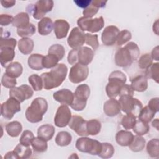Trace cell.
I'll return each mask as SVG.
<instances>
[{
    "label": "cell",
    "mask_w": 159,
    "mask_h": 159,
    "mask_svg": "<svg viewBox=\"0 0 159 159\" xmlns=\"http://www.w3.org/2000/svg\"><path fill=\"white\" fill-rule=\"evenodd\" d=\"M74 99L71 107L76 111H81L86 107V102L90 95L89 86L86 84H80L75 89Z\"/></svg>",
    "instance_id": "obj_5"
},
{
    "label": "cell",
    "mask_w": 159,
    "mask_h": 159,
    "mask_svg": "<svg viewBox=\"0 0 159 159\" xmlns=\"http://www.w3.org/2000/svg\"><path fill=\"white\" fill-rule=\"evenodd\" d=\"M67 72V66L63 63H58L50 71L43 73L40 76L45 89L49 90L60 86L65 80Z\"/></svg>",
    "instance_id": "obj_1"
},
{
    "label": "cell",
    "mask_w": 159,
    "mask_h": 159,
    "mask_svg": "<svg viewBox=\"0 0 159 159\" xmlns=\"http://www.w3.org/2000/svg\"><path fill=\"white\" fill-rule=\"evenodd\" d=\"M119 29L115 25H109L104 28L101 34V40L106 46L113 45L117 40Z\"/></svg>",
    "instance_id": "obj_16"
},
{
    "label": "cell",
    "mask_w": 159,
    "mask_h": 159,
    "mask_svg": "<svg viewBox=\"0 0 159 159\" xmlns=\"http://www.w3.org/2000/svg\"><path fill=\"white\" fill-rule=\"evenodd\" d=\"M4 158H18L17 156L16 155L15 152L13 151H10L9 152H7L5 156H4Z\"/></svg>",
    "instance_id": "obj_61"
},
{
    "label": "cell",
    "mask_w": 159,
    "mask_h": 159,
    "mask_svg": "<svg viewBox=\"0 0 159 159\" xmlns=\"http://www.w3.org/2000/svg\"><path fill=\"white\" fill-rule=\"evenodd\" d=\"M77 24L82 31L95 33L99 32L104 27V20L102 16L94 19L82 17L78 19Z\"/></svg>",
    "instance_id": "obj_7"
},
{
    "label": "cell",
    "mask_w": 159,
    "mask_h": 159,
    "mask_svg": "<svg viewBox=\"0 0 159 159\" xmlns=\"http://www.w3.org/2000/svg\"><path fill=\"white\" fill-rule=\"evenodd\" d=\"M107 1H102V0H93L92 1V3L95 5L98 8L104 7L106 6Z\"/></svg>",
    "instance_id": "obj_60"
},
{
    "label": "cell",
    "mask_w": 159,
    "mask_h": 159,
    "mask_svg": "<svg viewBox=\"0 0 159 159\" xmlns=\"http://www.w3.org/2000/svg\"><path fill=\"white\" fill-rule=\"evenodd\" d=\"M34 47V41L28 37L22 38L18 42V48L24 55L30 54L32 52Z\"/></svg>",
    "instance_id": "obj_28"
},
{
    "label": "cell",
    "mask_w": 159,
    "mask_h": 159,
    "mask_svg": "<svg viewBox=\"0 0 159 159\" xmlns=\"http://www.w3.org/2000/svg\"><path fill=\"white\" fill-rule=\"evenodd\" d=\"M86 122L87 120H85L81 116L74 115L71 116L68 125L71 130L77 134V135L83 137L88 136Z\"/></svg>",
    "instance_id": "obj_15"
},
{
    "label": "cell",
    "mask_w": 159,
    "mask_h": 159,
    "mask_svg": "<svg viewBox=\"0 0 159 159\" xmlns=\"http://www.w3.org/2000/svg\"><path fill=\"white\" fill-rule=\"evenodd\" d=\"M20 102L14 98L10 97L1 106V114L6 119H11L14 114L20 111Z\"/></svg>",
    "instance_id": "obj_9"
},
{
    "label": "cell",
    "mask_w": 159,
    "mask_h": 159,
    "mask_svg": "<svg viewBox=\"0 0 159 159\" xmlns=\"http://www.w3.org/2000/svg\"><path fill=\"white\" fill-rule=\"evenodd\" d=\"M34 137V134L30 130H26L22 132L19 139V142L24 146L29 147Z\"/></svg>",
    "instance_id": "obj_48"
},
{
    "label": "cell",
    "mask_w": 159,
    "mask_h": 159,
    "mask_svg": "<svg viewBox=\"0 0 159 159\" xmlns=\"http://www.w3.org/2000/svg\"><path fill=\"white\" fill-rule=\"evenodd\" d=\"M101 143H102V148L98 156L104 159L111 158L114 153V148L113 145L107 142H104Z\"/></svg>",
    "instance_id": "obj_40"
},
{
    "label": "cell",
    "mask_w": 159,
    "mask_h": 159,
    "mask_svg": "<svg viewBox=\"0 0 159 159\" xmlns=\"http://www.w3.org/2000/svg\"><path fill=\"white\" fill-rule=\"evenodd\" d=\"M139 55L140 49L138 45L133 42H130L116 51L115 63L120 67H127L138 59Z\"/></svg>",
    "instance_id": "obj_2"
},
{
    "label": "cell",
    "mask_w": 159,
    "mask_h": 159,
    "mask_svg": "<svg viewBox=\"0 0 159 159\" xmlns=\"http://www.w3.org/2000/svg\"><path fill=\"white\" fill-rule=\"evenodd\" d=\"M53 28V23L48 17H44L38 22V32L42 35H48L52 32Z\"/></svg>",
    "instance_id": "obj_23"
},
{
    "label": "cell",
    "mask_w": 159,
    "mask_h": 159,
    "mask_svg": "<svg viewBox=\"0 0 159 159\" xmlns=\"http://www.w3.org/2000/svg\"><path fill=\"white\" fill-rule=\"evenodd\" d=\"M155 114L156 113L148 106H146L144 107H142L140 110L138 115V117L140 120L148 124L153 119Z\"/></svg>",
    "instance_id": "obj_36"
},
{
    "label": "cell",
    "mask_w": 159,
    "mask_h": 159,
    "mask_svg": "<svg viewBox=\"0 0 159 159\" xmlns=\"http://www.w3.org/2000/svg\"><path fill=\"white\" fill-rule=\"evenodd\" d=\"M65 50L63 45L60 44L52 45L48 49V54H52L55 55L58 58L59 60H61L65 56Z\"/></svg>",
    "instance_id": "obj_42"
},
{
    "label": "cell",
    "mask_w": 159,
    "mask_h": 159,
    "mask_svg": "<svg viewBox=\"0 0 159 159\" xmlns=\"http://www.w3.org/2000/svg\"><path fill=\"white\" fill-rule=\"evenodd\" d=\"M1 84L2 85L6 88H13L17 84V81L16 78H12L4 73L2 76L1 79Z\"/></svg>",
    "instance_id": "obj_50"
},
{
    "label": "cell",
    "mask_w": 159,
    "mask_h": 159,
    "mask_svg": "<svg viewBox=\"0 0 159 159\" xmlns=\"http://www.w3.org/2000/svg\"><path fill=\"white\" fill-rule=\"evenodd\" d=\"M14 49L12 47H0V63L2 66H6L7 63L14 60L15 57Z\"/></svg>",
    "instance_id": "obj_21"
},
{
    "label": "cell",
    "mask_w": 159,
    "mask_h": 159,
    "mask_svg": "<svg viewBox=\"0 0 159 159\" xmlns=\"http://www.w3.org/2000/svg\"><path fill=\"white\" fill-rule=\"evenodd\" d=\"M148 106L155 113L159 111V98L158 97L151 99L148 103Z\"/></svg>",
    "instance_id": "obj_56"
},
{
    "label": "cell",
    "mask_w": 159,
    "mask_h": 159,
    "mask_svg": "<svg viewBox=\"0 0 159 159\" xmlns=\"http://www.w3.org/2000/svg\"><path fill=\"white\" fill-rule=\"evenodd\" d=\"M158 139H152L147 144V152L148 155L152 158L159 157Z\"/></svg>",
    "instance_id": "obj_34"
},
{
    "label": "cell",
    "mask_w": 159,
    "mask_h": 159,
    "mask_svg": "<svg viewBox=\"0 0 159 159\" xmlns=\"http://www.w3.org/2000/svg\"><path fill=\"white\" fill-rule=\"evenodd\" d=\"M53 98L62 105L71 106L74 99V94L68 89H62L54 93Z\"/></svg>",
    "instance_id": "obj_17"
},
{
    "label": "cell",
    "mask_w": 159,
    "mask_h": 159,
    "mask_svg": "<svg viewBox=\"0 0 159 159\" xmlns=\"http://www.w3.org/2000/svg\"><path fill=\"white\" fill-rule=\"evenodd\" d=\"M152 125L153 127L156 128V129H157V130H159V128H158V125H159L158 119H154V120L152 121Z\"/></svg>",
    "instance_id": "obj_62"
},
{
    "label": "cell",
    "mask_w": 159,
    "mask_h": 159,
    "mask_svg": "<svg viewBox=\"0 0 159 159\" xmlns=\"http://www.w3.org/2000/svg\"><path fill=\"white\" fill-rule=\"evenodd\" d=\"M108 83L106 86V92L110 98H116L119 94L121 87L125 83L127 77L121 71H112L108 78Z\"/></svg>",
    "instance_id": "obj_4"
},
{
    "label": "cell",
    "mask_w": 159,
    "mask_h": 159,
    "mask_svg": "<svg viewBox=\"0 0 159 159\" xmlns=\"http://www.w3.org/2000/svg\"><path fill=\"white\" fill-rule=\"evenodd\" d=\"M153 63V59L149 53H145L142 55L139 61L138 65L140 68L142 70L147 69Z\"/></svg>",
    "instance_id": "obj_46"
},
{
    "label": "cell",
    "mask_w": 159,
    "mask_h": 159,
    "mask_svg": "<svg viewBox=\"0 0 159 159\" xmlns=\"http://www.w3.org/2000/svg\"><path fill=\"white\" fill-rule=\"evenodd\" d=\"M1 5L5 8H9L14 6L16 4V1L14 0H2L1 1Z\"/></svg>",
    "instance_id": "obj_58"
},
{
    "label": "cell",
    "mask_w": 159,
    "mask_h": 159,
    "mask_svg": "<svg viewBox=\"0 0 159 159\" xmlns=\"http://www.w3.org/2000/svg\"><path fill=\"white\" fill-rule=\"evenodd\" d=\"M29 83L33 88L34 90L37 91L42 90L43 87V81L41 76H39L37 74H33L30 75L28 78Z\"/></svg>",
    "instance_id": "obj_43"
},
{
    "label": "cell",
    "mask_w": 159,
    "mask_h": 159,
    "mask_svg": "<svg viewBox=\"0 0 159 159\" xmlns=\"http://www.w3.org/2000/svg\"><path fill=\"white\" fill-rule=\"evenodd\" d=\"M30 24L29 16L27 12H21L18 13L14 17L12 25L17 29H21L26 27Z\"/></svg>",
    "instance_id": "obj_29"
},
{
    "label": "cell",
    "mask_w": 159,
    "mask_h": 159,
    "mask_svg": "<svg viewBox=\"0 0 159 159\" xmlns=\"http://www.w3.org/2000/svg\"><path fill=\"white\" fill-rule=\"evenodd\" d=\"M85 43L91 46L93 50H96L99 47L98 36L96 34H91L89 33L85 34Z\"/></svg>",
    "instance_id": "obj_49"
},
{
    "label": "cell",
    "mask_w": 159,
    "mask_h": 159,
    "mask_svg": "<svg viewBox=\"0 0 159 159\" xmlns=\"http://www.w3.org/2000/svg\"><path fill=\"white\" fill-rule=\"evenodd\" d=\"M151 57L152 59H154L157 61L159 60V52H158V46L155 47L152 51Z\"/></svg>",
    "instance_id": "obj_59"
},
{
    "label": "cell",
    "mask_w": 159,
    "mask_h": 159,
    "mask_svg": "<svg viewBox=\"0 0 159 159\" xmlns=\"http://www.w3.org/2000/svg\"><path fill=\"white\" fill-rule=\"evenodd\" d=\"M131 86L134 91L143 92L148 88L147 78L145 75L137 76L131 80Z\"/></svg>",
    "instance_id": "obj_24"
},
{
    "label": "cell",
    "mask_w": 159,
    "mask_h": 159,
    "mask_svg": "<svg viewBox=\"0 0 159 159\" xmlns=\"http://www.w3.org/2000/svg\"><path fill=\"white\" fill-rule=\"evenodd\" d=\"M132 129L137 135H143L148 132L150 127L147 123H145L139 119L136 120V122Z\"/></svg>",
    "instance_id": "obj_41"
},
{
    "label": "cell",
    "mask_w": 159,
    "mask_h": 159,
    "mask_svg": "<svg viewBox=\"0 0 159 159\" xmlns=\"http://www.w3.org/2000/svg\"><path fill=\"white\" fill-rule=\"evenodd\" d=\"M14 17L11 15L9 14H1L0 16V24L1 26L8 25L11 23H12Z\"/></svg>",
    "instance_id": "obj_55"
},
{
    "label": "cell",
    "mask_w": 159,
    "mask_h": 159,
    "mask_svg": "<svg viewBox=\"0 0 159 159\" xmlns=\"http://www.w3.org/2000/svg\"><path fill=\"white\" fill-rule=\"evenodd\" d=\"M33 94V90L27 84H22L20 86L14 87L9 91V97L16 99L20 103L32 98Z\"/></svg>",
    "instance_id": "obj_13"
},
{
    "label": "cell",
    "mask_w": 159,
    "mask_h": 159,
    "mask_svg": "<svg viewBox=\"0 0 159 159\" xmlns=\"http://www.w3.org/2000/svg\"><path fill=\"white\" fill-rule=\"evenodd\" d=\"M159 75V63H154L151 65L145 71V76L147 78L153 79L156 83H158Z\"/></svg>",
    "instance_id": "obj_38"
},
{
    "label": "cell",
    "mask_w": 159,
    "mask_h": 159,
    "mask_svg": "<svg viewBox=\"0 0 159 159\" xmlns=\"http://www.w3.org/2000/svg\"><path fill=\"white\" fill-rule=\"evenodd\" d=\"M92 1L91 0H75L74 2L80 7L81 8H86L87 7H88L91 3Z\"/></svg>",
    "instance_id": "obj_57"
},
{
    "label": "cell",
    "mask_w": 159,
    "mask_h": 159,
    "mask_svg": "<svg viewBox=\"0 0 159 159\" xmlns=\"http://www.w3.org/2000/svg\"><path fill=\"white\" fill-rule=\"evenodd\" d=\"M77 50L78 48H73L68 53L67 60L68 62L71 65L77 63Z\"/></svg>",
    "instance_id": "obj_54"
},
{
    "label": "cell",
    "mask_w": 159,
    "mask_h": 159,
    "mask_svg": "<svg viewBox=\"0 0 159 159\" xmlns=\"http://www.w3.org/2000/svg\"><path fill=\"white\" fill-rule=\"evenodd\" d=\"M101 129V124L97 119H91L86 122V130L88 135L98 134Z\"/></svg>",
    "instance_id": "obj_35"
},
{
    "label": "cell",
    "mask_w": 159,
    "mask_h": 159,
    "mask_svg": "<svg viewBox=\"0 0 159 159\" xmlns=\"http://www.w3.org/2000/svg\"><path fill=\"white\" fill-rule=\"evenodd\" d=\"M55 127L50 124H44L40 126L37 130V136L45 140H50L55 134Z\"/></svg>",
    "instance_id": "obj_25"
},
{
    "label": "cell",
    "mask_w": 159,
    "mask_h": 159,
    "mask_svg": "<svg viewBox=\"0 0 159 159\" xmlns=\"http://www.w3.org/2000/svg\"><path fill=\"white\" fill-rule=\"evenodd\" d=\"M145 143L146 141L145 139L142 137V135H136L134 136V139L129 147L132 151L134 152H139L142 151L144 148L145 146Z\"/></svg>",
    "instance_id": "obj_32"
},
{
    "label": "cell",
    "mask_w": 159,
    "mask_h": 159,
    "mask_svg": "<svg viewBox=\"0 0 159 159\" xmlns=\"http://www.w3.org/2000/svg\"><path fill=\"white\" fill-rule=\"evenodd\" d=\"M17 41L14 38H3L1 37L0 47H16Z\"/></svg>",
    "instance_id": "obj_52"
},
{
    "label": "cell",
    "mask_w": 159,
    "mask_h": 159,
    "mask_svg": "<svg viewBox=\"0 0 159 159\" xmlns=\"http://www.w3.org/2000/svg\"><path fill=\"white\" fill-rule=\"evenodd\" d=\"M134 93V91L131 86V85L124 84L120 88L119 96H133Z\"/></svg>",
    "instance_id": "obj_53"
},
{
    "label": "cell",
    "mask_w": 159,
    "mask_h": 159,
    "mask_svg": "<svg viewBox=\"0 0 159 159\" xmlns=\"http://www.w3.org/2000/svg\"><path fill=\"white\" fill-rule=\"evenodd\" d=\"M136 118L137 116L132 113L126 114V115L122 117L121 120V124L122 127L126 130L132 129L136 122Z\"/></svg>",
    "instance_id": "obj_39"
},
{
    "label": "cell",
    "mask_w": 159,
    "mask_h": 159,
    "mask_svg": "<svg viewBox=\"0 0 159 159\" xmlns=\"http://www.w3.org/2000/svg\"><path fill=\"white\" fill-rule=\"evenodd\" d=\"M118 101L120 106V109L126 114L132 113L137 116L142 109V102L137 98L130 96H120Z\"/></svg>",
    "instance_id": "obj_8"
},
{
    "label": "cell",
    "mask_w": 159,
    "mask_h": 159,
    "mask_svg": "<svg viewBox=\"0 0 159 159\" xmlns=\"http://www.w3.org/2000/svg\"><path fill=\"white\" fill-rule=\"evenodd\" d=\"M134 135L130 131L121 130L116 135V142L120 146H129L134 139Z\"/></svg>",
    "instance_id": "obj_22"
},
{
    "label": "cell",
    "mask_w": 159,
    "mask_h": 159,
    "mask_svg": "<svg viewBox=\"0 0 159 159\" xmlns=\"http://www.w3.org/2000/svg\"><path fill=\"white\" fill-rule=\"evenodd\" d=\"M14 151L18 158H29L32 154V150L29 147L24 146L20 143L16 145Z\"/></svg>",
    "instance_id": "obj_37"
},
{
    "label": "cell",
    "mask_w": 159,
    "mask_h": 159,
    "mask_svg": "<svg viewBox=\"0 0 159 159\" xmlns=\"http://www.w3.org/2000/svg\"><path fill=\"white\" fill-rule=\"evenodd\" d=\"M98 9L99 8L96 7L95 5H94L91 2V4L83 10V17L85 18H91L98 12Z\"/></svg>",
    "instance_id": "obj_51"
},
{
    "label": "cell",
    "mask_w": 159,
    "mask_h": 159,
    "mask_svg": "<svg viewBox=\"0 0 159 159\" xmlns=\"http://www.w3.org/2000/svg\"><path fill=\"white\" fill-rule=\"evenodd\" d=\"M67 42L70 47L79 48L83 47L85 42V34L79 27L72 29L67 39Z\"/></svg>",
    "instance_id": "obj_14"
},
{
    "label": "cell",
    "mask_w": 159,
    "mask_h": 159,
    "mask_svg": "<svg viewBox=\"0 0 159 159\" xmlns=\"http://www.w3.org/2000/svg\"><path fill=\"white\" fill-rule=\"evenodd\" d=\"M72 140L71 135L66 131L59 132L55 137V143L60 147H65L70 144Z\"/></svg>",
    "instance_id": "obj_31"
},
{
    "label": "cell",
    "mask_w": 159,
    "mask_h": 159,
    "mask_svg": "<svg viewBox=\"0 0 159 159\" xmlns=\"http://www.w3.org/2000/svg\"><path fill=\"white\" fill-rule=\"evenodd\" d=\"M52 0H39L36 2L32 8H30V12H32L33 17L35 19H42L46 13L50 12L53 7Z\"/></svg>",
    "instance_id": "obj_11"
},
{
    "label": "cell",
    "mask_w": 159,
    "mask_h": 159,
    "mask_svg": "<svg viewBox=\"0 0 159 159\" xmlns=\"http://www.w3.org/2000/svg\"><path fill=\"white\" fill-rule=\"evenodd\" d=\"M44 56L39 53H34L29 56L28 58V65L29 66L36 71L41 70L44 67L43 66V60Z\"/></svg>",
    "instance_id": "obj_26"
},
{
    "label": "cell",
    "mask_w": 159,
    "mask_h": 159,
    "mask_svg": "<svg viewBox=\"0 0 159 159\" xmlns=\"http://www.w3.org/2000/svg\"><path fill=\"white\" fill-rule=\"evenodd\" d=\"M22 71L23 67L22 65L17 61L10 63L6 66L5 73L14 78L19 77L22 75Z\"/></svg>",
    "instance_id": "obj_27"
},
{
    "label": "cell",
    "mask_w": 159,
    "mask_h": 159,
    "mask_svg": "<svg viewBox=\"0 0 159 159\" xmlns=\"http://www.w3.org/2000/svg\"><path fill=\"white\" fill-rule=\"evenodd\" d=\"M22 130V124L18 121L9 122L6 125V130L7 134L12 137H18Z\"/></svg>",
    "instance_id": "obj_30"
},
{
    "label": "cell",
    "mask_w": 159,
    "mask_h": 159,
    "mask_svg": "<svg viewBox=\"0 0 159 159\" xmlns=\"http://www.w3.org/2000/svg\"><path fill=\"white\" fill-rule=\"evenodd\" d=\"M47 142V141H46L45 140L38 136L37 137H34L31 142V145L34 152L40 153L47 151L48 148Z\"/></svg>",
    "instance_id": "obj_33"
},
{
    "label": "cell",
    "mask_w": 159,
    "mask_h": 159,
    "mask_svg": "<svg viewBox=\"0 0 159 159\" xmlns=\"http://www.w3.org/2000/svg\"><path fill=\"white\" fill-rule=\"evenodd\" d=\"M35 27L32 23H30L28 25L24 28L17 29V34L19 35V36L22 37V38L33 35L35 33Z\"/></svg>",
    "instance_id": "obj_44"
},
{
    "label": "cell",
    "mask_w": 159,
    "mask_h": 159,
    "mask_svg": "<svg viewBox=\"0 0 159 159\" xmlns=\"http://www.w3.org/2000/svg\"><path fill=\"white\" fill-rule=\"evenodd\" d=\"M48 109V103L46 99L38 97L34 99L25 111L26 119L31 123H37L42 121L43 116Z\"/></svg>",
    "instance_id": "obj_3"
},
{
    "label": "cell",
    "mask_w": 159,
    "mask_h": 159,
    "mask_svg": "<svg viewBox=\"0 0 159 159\" xmlns=\"http://www.w3.org/2000/svg\"><path fill=\"white\" fill-rule=\"evenodd\" d=\"M153 32H154L157 35H158V20H157L156 22L153 24Z\"/></svg>",
    "instance_id": "obj_63"
},
{
    "label": "cell",
    "mask_w": 159,
    "mask_h": 159,
    "mask_svg": "<svg viewBox=\"0 0 159 159\" xmlns=\"http://www.w3.org/2000/svg\"><path fill=\"white\" fill-rule=\"evenodd\" d=\"M94 57L93 50L88 47H81L77 50V63L83 65L89 64Z\"/></svg>",
    "instance_id": "obj_18"
},
{
    "label": "cell",
    "mask_w": 159,
    "mask_h": 159,
    "mask_svg": "<svg viewBox=\"0 0 159 159\" xmlns=\"http://www.w3.org/2000/svg\"><path fill=\"white\" fill-rule=\"evenodd\" d=\"M103 110L106 116L114 117L120 112V106L117 100L115 99V98H111L104 102Z\"/></svg>",
    "instance_id": "obj_20"
},
{
    "label": "cell",
    "mask_w": 159,
    "mask_h": 159,
    "mask_svg": "<svg viewBox=\"0 0 159 159\" xmlns=\"http://www.w3.org/2000/svg\"><path fill=\"white\" fill-rule=\"evenodd\" d=\"M88 74V66L77 63L70 68L69 80L71 83L78 84L84 81L87 78Z\"/></svg>",
    "instance_id": "obj_10"
},
{
    "label": "cell",
    "mask_w": 159,
    "mask_h": 159,
    "mask_svg": "<svg viewBox=\"0 0 159 159\" xmlns=\"http://www.w3.org/2000/svg\"><path fill=\"white\" fill-rule=\"evenodd\" d=\"M75 146L80 152L93 155H98L102 148V143L101 142L87 137H82L78 139Z\"/></svg>",
    "instance_id": "obj_6"
},
{
    "label": "cell",
    "mask_w": 159,
    "mask_h": 159,
    "mask_svg": "<svg viewBox=\"0 0 159 159\" xmlns=\"http://www.w3.org/2000/svg\"><path fill=\"white\" fill-rule=\"evenodd\" d=\"M53 29L54 33L57 39H63L66 37L68 33L70 24L65 20L57 19L53 23Z\"/></svg>",
    "instance_id": "obj_19"
},
{
    "label": "cell",
    "mask_w": 159,
    "mask_h": 159,
    "mask_svg": "<svg viewBox=\"0 0 159 159\" xmlns=\"http://www.w3.org/2000/svg\"><path fill=\"white\" fill-rule=\"evenodd\" d=\"M71 118V112L69 107L66 105H61L56 112L54 123L58 127H65L68 125Z\"/></svg>",
    "instance_id": "obj_12"
},
{
    "label": "cell",
    "mask_w": 159,
    "mask_h": 159,
    "mask_svg": "<svg viewBox=\"0 0 159 159\" xmlns=\"http://www.w3.org/2000/svg\"><path fill=\"white\" fill-rule=\"evenodd\" d=\"M131 38L132 34L130 31L126 29L122 30L119 32L116 43L118 46H120L129 41Z\"/></svg>",
    "instance_id": "obj_47"
},
{
    "label": "cell",
    "mask_w": 159,
    "mask_h": 159,
    "mask_svg": "<svg viewBox=\"0 0 159 159\" xmlns=\"http://www.w3.org/2000/svg\"><path fill=\"white\" fill-rule=\"evenodd\" d=\"M60 60L57 57L52 54L45 56L43 60V66L45 68H52L55 67Z\"/></svg>",
    "instance_id": "obj_45"
}]
</instances>
